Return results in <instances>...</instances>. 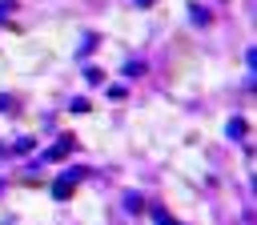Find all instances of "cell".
Wrapping results in <instances>:
<instances>
[{"label":"cell","mask_w":257,"mask_h":225,"mask_svg":"<svg viewBox=\"0 0 257 225\" xmlns=\"http://www.w3.org/2000/svg\"><path fill=\"white\" fill-rule=\"evenodd\" d=\"M84 177V169H68V173H60L56 181H52V197L56 201H68L72 193H76V181Z\"/></svg>","instance_id":"6da1fadb"},{"label":"cell","mask_w":257,"mask_h":225,"mask_svg":"<svg viewBox=\"0 0 257 225\" xmlns=\"http://www.w3.org/2000/svg\"><path fill=\"white\" fill-rule=\"evenodd\" d=\"M72 149H76V137H68V133H64V137H60L48 153H40V161H60V157H68Z\"/></svg>","instance_id":"7a4b0ae2"},{"label":"cell","mask_w":257,"mask_h":225,"mask_svg":"<svg viewBox=\"0 0 257 225\" xmlns=\"http://www.w3.org/2000/svg\"><path fill=\"white\" fill-rule=\"evenodd\" d=\"M245 129H249V125H245L241 117H233V121L225 125V133H229V137H245Z\"/></svg>","instance_id":"3957f363"},{"label":"cell","mask_w":257,"mask_h":225,"mask_svg":"<svg viewBox=\"0 0 257 225\" xmlns=\"http://www.w3.org/2000/svg\"><path fill=\"white\" fill-rule=\"evenodd\" d=\"M124 209H128V213H141V209H145V201H141L137 193H124Z\"/></svg>","instance_id":"277c9868"},{"label":"cell","mask_w":257,"mask_h":225,"mask_svg":"<svg viewBox=\"0 0 257 225\" xmlns=\"http://www.w3.org/2000/svg\"><path fill=\"white\" fill-rule=\"evenodd\" d=\"M84 80H88V84H104V72H100V68H92V64H88V68H84Z\"/></svg>","instance_id":"5b68a950"},{"label":"cell","mask_w":257,"mask_h":225,"mask_svg":"<svg viewBox=\"0 0 257 225\" xmlns=\"http://www.w3.org/2000/svg\"><path fill=\"white\" fill-rule=\"evenodd\" d=\"M141 72H145L141 60H128V64H124V76H141Z\"/></svg>","instance_id":"8992f818"},{"label":"cell","mask_w":257,"mask_h":225,"mask_svg":"<svg viewBox=\"0 0 257 225\" xmlns=\"http://www.w3.org/2000/svg\"><path fill=\"white\" fill-rule=\"evenodd\" d=\"M12 12H16V4H12V0H0V24H4Z\"/></svg>","instance_id":"52a82bcc"},{"label":"cell","mask_w":257,"mask_h":225,"mask_svg":"<svg viewBox=\"0 0 257 225\" xmlns=\"http://www.w3.org/2000/svg\"><path fill=\"white\" fill-rule=\"evenodd\" d=\"M189 12H193V20H197V24H209V12H205V8H197V4H193Z\"/></svg>","instance_id":"ba28073f"},{"label":"cell","mask_w":257,"mask_h":225,"mask_svg":"<svg viewBox=\"0 0 257 225\" xmlns=\"http://www.w3.org/2000/svg\"><path fill=\"white\" fill-rule=\"evenodd\" d=\"M32 145H36L32 137H20V141H16V153H32Z\"/></svg>","instance_id":"9c48e42d"},{"label":"cell","mask_w":257,"mask_h":225,"mask_svg":"<svg viewBox=\"0 0 257 225\" xmlns=\"http://www.w3.org/2000/svg\"><path fill=\"white\" fill-rule=\"evenodd\" d=\"M157 225H177V221H173L169 213H157Z\"/></svg>","instance_id":"30bf717a"},{"label":"cell","mask_w":257,"mask_h":225,"mask_svg":"<svg viewBox=\"0 0 257 225\" xmlns=\"http://www.w3.org/2000/svg\"><path fill=\"white\" fill-rule=\"evenodd\" d=\"M137 4H141V8H149V4H157V0H137Z\"/></svg>","instance_id":"8fae6325"},{"label":"cell","mask_w":257,"mask_h":225,"mask_svg":"<svg viewBox=\"0 0 257 225\" xmlns=\"http://www.w3.org/2000/svg\"><path fill=\"white\" fill-rule=\"evenodd\" d=\"M0 157H4V149H0Z\"/></svg>","instance_id":"7c38bea8"}]
</instances>
